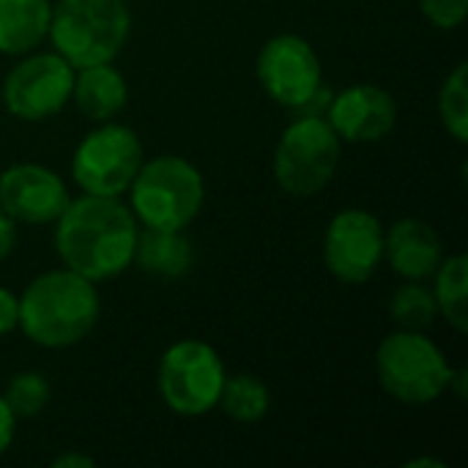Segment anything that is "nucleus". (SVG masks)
Returning a JSON list of instances; mask_svg holds the SVG:
<instances>
[{
    "label": "nucleus",
    "mask_w": 468,
    "mask_h": 468,
    "mask_svg": "<svg viewBox=\"0 0 468 468\" xmlns=\"http://www.w3.org/2000/svg\"><path fill=\"white\" fill-rule=\"evenodd\" d=\"M55 225V250L63 266L90 282L112 280L134 263L140 228L118 197L82 192L66 203Z\"/></svg>",
    "instance_id": "obj_1"
},
{
    "label": "nucleus",
    "mask_w": 468,
    "mask_h": 468,
    "mask_svg": "<svg viewBox=\"0 0 468 468\" xmlns=\"http://www.w3.org/2000/svg\"><path fill=\"white\" fill-rule=\"evenodd\" d=\"M99 313L96 282L63 266L38 274L22 291L16 326L41 348H71L93 332Z\"/></svg>",
    "instance_id": "obj_2"
},
{
    "label": "nucleus",
    "mask_w": 468,
    "mask_h": 468,
    "mask_svg": "<svg viewBox=\"0 0 468 468\" xmlns=\"http://www.w3.org/2000/svg\"><path fill=\"white\" fill-rule=\"evenodd\" d=\"M126 192L129 208L143 228L184 230L206 203V178L189 159L162 154L140 165Z\"/></svg>",
    "instance_id": "obj_3"
},
{
    "label": "nucleus",
    "mask_w": 468,
    "mask_h": 468,
    "mask_svg": "<svg viewBox=\"0 0 468 468\" xmlns=\"http://www.w3.org/2000/svg\"><path fill=\"white\" fill-rule=\"evenodd\" d=\"M126 0H58L49 16L52 49L74 69L112 63L129 41Z\"/></svg>",
    "instance_id": "obj_4"
},
{
    "label": "nucleus",
    "mask_w": 468,
    "mask_h": 468,
    "mask_svg": "<svg viewBox=\"0 0 468 468\" xmlns=\"http://www.w3.org/2000/svg\"><path fill=\"white\" fill-rule=\"evenodd\" d=\"M376 373L384 392L398 403L431 406L450 389L452 365L422 332L398 329L378 346Z\"/></svg>",
    "instance_id": "obj_5"
},
{
    "label": "nucleus",
    "mask_w": 468,
    "mask_h": 468,
    "mask_svg": "<svg viewBox=\"0 0 468 468\" xmlns=\"http://www.w3.org/2000/svg\"><path fill=\"white\" fill-rule=\"evenodd\" d=\"M343 156V140L326 115H296L274 148V178L282 192L310 197L326 189Z\"/></svg>",
    "instance_id": "obj_6"
},
{
    "label": "nucleus",
    "mask_w": 468,
    "mask_h": 468,
    "mask_svg": "<svg viewBox=\"0 0 468 468\" xmlns=\"http://www.w3.org/2000/svg\"><path fill=\"white\" fill-rule=\"evenodd\" d=\"M225 365L203 340L173 343L159 362V398L178 417H203L219 406Z\"/></svg>",
    "instance_id": "obj_7"
},
{
    "label": "nucleus",
    "mask_w": 468,
    "mask_h": 468,
    "mask_svg": "<svg viewBox=\"0 0 468 468\" xmlns=\"http://www.w3.org/2000/svg\"><path fill=\"white\" fill-rule=\"evenodd\" d=\"M143 162L145 156L137 132L123 123L104 121L74 148L71 176L85 195L121 197Z\"/></svg>",
    "instance_id": "obj_8"
},
{
    "label": "nucleus",
    "mask_w": 468,
    "mask_h": 468,
    "mask_svg": "<svg viewBox=\"0 0 468 468\" xmlns=\"http://www.w3.org/2000/svg\"><path fill=\"white\" fill-rule=\"evenodd\" d=\"M74 66L58 52L25 55L3 80V104L16 121H47L71 101Z\"/></svg>",
    "instance_id": "obj_9"
},
{
    "label": "nucleus",
    "mask_w": 468,
    "mask_h": 468,
    "mask_svg": "<svg viewBox=\"0 0 468 468\" xmlns=\"http://www.w3.org/2000/svg\"><path fill=\"white\" fill-rule=\"evenodd\" d=\"M255 71L266 96L288 110H299L324 85L315 47L296 33L271 36L258 52Z\"/></svg>",
    "instance_id": "obj_10"
},
{
    "label": "nucleus",
    "mask_w": 468,
    "mask_h": 468,
    "mask_svg": "<svg viewBox=\"0 0 468 468\" xmlns=\"http://www.w3.org/2000/svg\"><path fill=\"white\" fill-rule=\"evenodd\" d=\"M384 261V228L365 208H346L332 217L324 236V263L329 274L348 285L367 282Z\"/></svg>",
    "instance_id": "obj_11"
},
{
    "label": "nucleus",
    "mask_w": 468,
    "mask_h": 468,
    "mask_svg": "<svg viewBox=\"0 0 468 468\" xmlns=\"http://www.w3.org/2000/svg\"><path fill=\"white\" fill-rule=\"evenodd\" d=\"M69 189L58 173L36 162H19L0 173V208L25 225L55 222L66 203Z\"/></svg>",
    "instance_id": "obj_12"
},
{
    "label": "nucleus",
    "mask_w": 468,
    "mask_h": 468,
    "mask_svg": "<svg viewBox=\"0 0 468 468\" xmlns=\"http://www.w3.org/2000/svg\"><path fill=\"white\" fill-rule=\"evenodd\" d=\"M326 121L343 143H378L398 123V101L387 88L351 85L332 96Z\"/></svg>",
    "instance_id": "obj_13"
},
{
    "label": "nucleus",
    "mask_w": 468,
    "mask_h": 468,
    "mask_svg": "<svg viewBox=\"0 0 468 468\" xmlns=\"http://www.w3.org/2000/svg\"><path fill=\"white\" fill-rule=\"evenodd\" d=\"M384 258L398 277L425 282L444 261V244L433 225L406 217L384 230Z\"/></svg>",
    "instance_id": "obj_14"
},
{
    "label": "nucleus",
    "mask_w": 468,
    "mask_h": 468,
    "mask_svg": "<svg viewBox=\"0 0 468 468\" xmlns=\"http://www.w3.org/2000/svg\"><path fill=\"white\" fill-rule=\"evenodd\" d=\"M71 99L85 118L104 123L112 121L126 107L129 85L112 63H96V66L74 69Z\"/></svg>",
    "instance_id": "obj_15"
},
{
    "label": "nucleus",
    "mask_w": 468,
    "mask_h": 468,
    "mask_svg": "<svg viewBox=\"0 0 468 468\" xmlns=\"http://www.w3.org/2000/svg\"><path fill=\"white\" fill-rule=\"evenodd\" d=\"M134 263L156 280H181L195 263V250L184 230L143 228V233H137Z\"/></svg>",
    "instance_id": "obj_16"
},
{
    "label": "nucleus",
    "mask_w": 468,
    "mask_h": 468,
    "mask_svg": "<svg viewBox=\"0 0 468 468\" xmlns=\"http://www.w3.org/2000/svg\"><path fill=\"white\" fill-rule=\"evenodd\" d=\"M49 0H0V52L22 58L49 33Z\"/></svg>",
    "instance_id": "obj_17"
},
{
    "label": "nucleus",
    "mask_w": 468,
    "mask_h": 468,
    "mask_svg": "<svg viewBox=\"0 0 468 468\" xmlns=\"http://www.w3.org/2000/svg\"><path fill=\"white\" fill-rule=\"evenodd\" d=\"M436 285H433V296L439 304V315L447 318V324L458 332H468V261L463 252L450 255L439 263V269L433 271Z\"/></svg>",
    "instance_id": "obj_18"
},
{
    "label": "nucleus",
    "mask_w": 468,
    "mask_h": 468,
    "mask_svg": "<svg viewBox=\"0 0 468 468\" xmlns=\"http://www.w3.org/2000/svg\"><path fill=\"white\" fill-rule=\"evenodd\" d=\"M219 409L239 425H255L269 414L271 392L258 376L250 373L228 376L219 395Z\"/></svg>",
    "instance_id": "obj_19"
},
{
    "label": "nucleus",
    "mask_w": 468,
    "mask_h": 468,
    "mask_svg": "<svg viewBox=\"0 0 468 468\" xmlns=\"http://www.w3.org/2000/svg\"><path fill=\"white\" fill-rule=\"evenodd\" d=\"M389 315H392V321L400 329H414V332L428 329L436 321V315H439V304H436L433 288H428L425 282L409 280L406 285H400L392 293Z\"/></svg>",
    "instance_id": "obj_20"
},
{
    "label": "nucleus",
    "mask_w": 468,
    "mask_h": 468,
    "mask_svg": "<svg viewBox=\"0 0 468 468\" xmlns=\"http://www.w3.org/2000/svg\"><path fill=\"white\" fill-rule=\"evenodd\" d=\"M439 118L444 129L461 143H468V63L461 60L439 90Z\"/></svg>",
    "instance_id": "obj_21"
},
{
    "label": "nucleus",
    "mask_w": 468,
    "mask_h": 468,
    "mask_svg": "<svg viewBox=\"0 0 468 468\" xmlns=\"http://www.w3.org/2000/svg\"><path fill=\"white\" fill-rule=\"evenodd\" d=\"M49 398H52V387L36 370L11 376L5 384V392H3V400L8 403V409L14 411L16 420H30V417L41 414L47 409Z\"/></svg>",
    "instance_id": "obj_22"
},
{
    "label": "nucleus",
    "mask_w": 468,
    "mask_h": 468,
    "mask_svg": "<svg viewBox=\"0 0 468 468\" xmlns=\"http://www.w3.org/2000/svg\"><path fill=\"white\" fill-rule=\"evenodd\" d=\"M420 11L439 30H455L466 22L468 0H420Z\"/></svg>",
    "instance_id": "obj_23"
},
{
    "label": "nucleus",
    "mask_w": 468,
    "mask_h": 468,
    "mask_svg": "<svg viewBox=\"0 0 468 468\" xmlns=\"http://www.w3.org/2000/svg\"><path fill=\"white\" fill-rule=\"evenodd\" d=\"M16 321H19V299L8 288L0 285V337L14 332Z\"/></svg>",
    "instance_id": "obj_24"
},
{
    "label": "nucleus",
    "mask_w": 468,
    "mask_h": 468,
    "mask_svg": "<svg viewBox=\"0 0 468 468\" xmlns=\"http://www.w3.org/2000/svg\"><path fill=\"white\" fill-rule=\"evenodd\" d=\"M14 433H16V417H14V411L8 409V403L0 395V455L8 452V447L14 441Z\"/></svg>",
    "instance_id": "obj_25"
},
{
    "label": "nucleus",
    "mask_w": 468,
    "mask_h": 468,
    "mask_svg": "<svg viewBox=\"0 0 468 468\" xmlns=\"http://www.w3.org/2000/svg\"><path fill=\"white\" fill-rule=\"evenodd\" d=\"M16 247V222L0 208V261H5Z\"/></svg>",
    "instance_id": "obj_26"
},
{
    "label": "nucleus",
    "mask_w": 468,
    "mask_h": 468,
    "mask_svg": "<svg viewBox=\"0 0 468 468\" xmlns=\"http://www.w3.org/2000/svg\"><path fill=\"white\" fill-rule=\"evenodd\" d=\"M55 468H93V458L90 455H80V452H63L52 461Z\"/></svg>",
    "instance_id": "obj_27"
},
{
    "label": "nucleus",
    "mask_w": 468,
    "mask_h": 468,
    "mask_svg": "<svg viewBox=\"0 0 468 468\" xmlns=\"http://www.w3.org/2000/svg\"><path fill=\"white\" fill-rule=\"evenodd\" d=\"M422 466H433V468H444L441 461H431V458H420V461H411L409 468H422Z\"/></svg>",
    "instance_id": "obj_28"
}]
</instances>
